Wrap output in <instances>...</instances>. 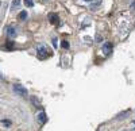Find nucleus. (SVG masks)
<instances>
[{
  "label": "nucleus",
  "instance_id": "nucleus-1",
  "mask_svg": "<svg viewBox=\"0 0 135 131\" xmlns=\"http://www.w3.org/2000/svg\"><path fill=\"white\" fill-rule=\"evenodd\" d=\"M37 54H38V57H39L41 60H43V58H46V57L50 56V51L45 47L43 45H39V46L37 47Z\"/></svg>",
  "mask_w": 135,
  "mask_h": 131
},
{
  "label": "nucleus",
  "instance_id": "nucleus-2",
  "mask_svg": "<svg viewBox=\"0 0 135 131\" xmlns=\"http://www.w3.org/2000/svg\"><path fill=\"white\" fill-rule=\"evenodd\" d=\"M14 91H15L19 96H22V97H27V95H28L27 89L25 88L23 85H20V84H15V85H14Z\"/></svg>",
  "mask_w": 135,
  "mask_h": 131
},
{
  "label": "nucleus",
  "instance_id": "nucleus-3",
  "mask_svg": "<svg viewBox=\"0 0 135 131\" xmlns=\"http://www.w3.org/2000/svg\"><path fill=\"white\" fill-rule=\"evenodd\" d=\"M103 53L105 54V56H109V54L112 53V45L109 42H107V43L103 45Z\"/></svg>",
  "mask_w": 135,
  "mask_h": 131
},
{
  "label": "nucleus",
  "instance_id": "nucleus-4",
  "mask_svg": "<svg viewBox=\"0 0 135 131\" xmlns=\"http://www.w3.org/2000/svg\"><path fill=\"white\" fill-rule=\"evenodd\" d=\"M7 35H8L9 38L16 37V28H15L14 26H9V27L7 28Z\"/></svg>",
  "mask_w": 135,
  "mask_h": 131
},
{
  "label": "nucleus",
  "instance_id": "nucleus-5",
  "mask_svg": "<svg viewBox=\"0 0 135 131\" xmlns=\"http://www.w3.org/2000/svg\"><path fill=\"white\" fill-rule=\"evenodd\" d=\"M49 20H50V23H53V25H57L58 23V16L55 15V14H49Z\"/></svg>",
  "mask_w": 135,
  "mask_h": 131
},
{
  "label": "nucleus",
  "instance_id": "nucleus-6",
  "mask_svg": "<svg viewBox=\"0 0 135 131\" xmlns=\"http://www.w3.org/2000/svg\"><path fill=\"white\" fill-rule=\"evenodd\" d=\"M38 120H39V123H46L47 122V118H46V114L45 112H41L39 115H38Z\"/></svg>",
  "mask_w": 135,
  "mask_h": 131
},
{
  "label": "nucleus",
  "instance_id": "nucleus-7",
  "mask_svg": "<svg viewBox=\"0 0 135 131\" xmlns=\"http://www.w3.org/2000/svg\"><path fill=\"white\" fill-rule=\"evenodd\" d=\"M27 18V12H26V11H22V12L19 14V19L20 20H25Z\"/></svg>",
  "mask_w": 135,
  "mask_h": 131
},
{
  "label": "nucleus",
  "instance_id": "nucleus-8",
  "mask_svg": "<svg viewBox=\"0 0 135 131\" xmlns=\"http://www.w3.org/2000/svg\"><path fill=\"white\" fill-rule=\"evenodd\" d=\"M25 4H26V7H32L34 2H32V0H25Z\"/></svg>",
  "mask_w": 135,
  "mask_h": 131
},
{
  "label": "nucleus",
  "instance_id": "nucleus-9",
  "mask_svg": "<svg viewBox=\"0 0 135 131\" xmlns=\"http://www.w3.org/2000/svg\"><path fill=\"white\" fill-rule=\"evenodd\" d=\"M61 45H62V47H64V49H69V43H68V41H62Z\"/></svg>",
  "mask_w": 135,
  "mask_h": 131
},
{
  "label": "nucleus",
  "instance_id": "nucleus-10",
  "mask_svg": "<svg viewBox=\"0 0 135 131\" xmlns=\"http://www.w3.org/2000/svg\"><path fill=\"white\" fill-rule=\"evenodd\" d=\"M19 4H20V0H14V2H12V6L14 7H18Z\"/></svg>",
  "mask_w": 135,
  "mask_h": 131
},
{
  "label": "nucleus",
  "instance_id": "nucleus-11",
  "mask_svg": "<svg viewBox=\"0 0 135 131\" xmlns=\"http://www.w3.org/2000/svg\"><path fill=\"white\" fill-rule=\"evenodd\" d=\"M12 47H14V43H12V42H9L8 45H7V49H12Z\"/></svg>",
  "mask_w": 135,
  "mask_h": 131
},
{
  "label": "nucleus",
  "instance_id": "nucleus-12",
  "mask_svg": "<svg viewBox=\"0 0 135 131\" xmlns=\"http://www.w3.org/2000/svg\"><path fill=\"white\" fill-rule=\"evenodd\" d=\"M3 124H6V126H9V124H11V122H9V120H3Z\"/></svg>",
  "mask_w": 135,
  "mask_h": 131
},
{
  "label": "nucleus",
  "instance_id": "nucleus-13",
  "mask_svg": "<svg viewBox=\"0 0 135 131\" xmlns=\"http://www.w3.org/2000/svg\"><path fill=\"white\" fill-rule=\"evenodd\" d=\"M53 46H54V47H57V39H55V38L53 39Z\"/></svg>",
  "mask_w": 135,
  "mask_h": 131
},
{
  "label": "nucleus",
  "instance_id": "nucleus-14",
  "mask_svg": "<svg viewBox=\"0 0 135 131\" xmlns=\"http://www.w3.org/2000/svg\"><path fill=\"white\" fill-rule=\"evenodd\" d=\"M43 2H47V0H43Z\"/></svg>",
  "mask_w": 135,
  "mask_h": 131
},
{
  "label": "nucleus",
  "instance_id": "nucleus-15",
  "mask_svg": "<svg viewBox=\"0 0 135 131\" xmlns=\"http://www.w3.org/2000/svg\"><path fill=\"white\" fill-rule=\"evenodd\" d=\"M85 2H89V0H85Z\"/></svg>",
  "mask_w": 135,
  "mask_h": 131
}]
</instances>
